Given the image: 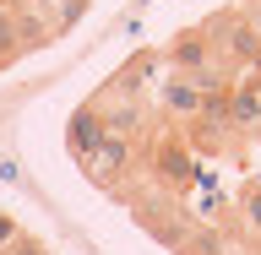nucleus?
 Here are the masks:
<instances>
[{"mask_svg":"<svg viewBox=\"0 0 261 255\" xmlns=\"http://www.w3.org/2000/svg\"><path fill=\"white\" fill-rule=\"evenodd\" d=\"M147 174H152V185H158L163 195H185L196 185V152L185 136H174V130H163L158 141H152V152H147Z\"/></svg>","mask_w":261,"mask_h":255,"instance_id":"f257e3e1","label":"nucleus"},{"mask_svg":"<svg viewBox=\"0 0 261 255\" xmlns=\"http://www.w3.org/2000/svg\"><path fill=\"white\" fill-rule=\"evenodd\" d=\"M163 60H169V71H179V76H196V71H207V65L218 60V49L207 44V27H179L174 38H169V49H163Z\"/></svg>","mask_w":261,"mask_h":255,"instance_id":"f03ea898","label":"nucleus"},{"mask_svg":"<svg viewBox=\"0 0 261 255\" xmlns=\"http://www.w3.org/2000/svg\"><path fill=\"white\" fill-rule=\"evenodd\" d=\"M228 125L240 130V136H256L261 130V71H245L228 87Z\"/></svg>","mask_w":261,"mask_h":255,"instance_id":"7ed1b4c3","label":"nucleus"},{"mask_svg":"<svg viewBox=\"0 0 261 255\" xmlns=\"http://www.w3.org/2000/svg\"><path fill=\"white\" fill-rule=\"evenodd\" d=\"M103 136H109V130H103V109H98V103H82V109L71 114V125H65V147H71L76 163L93 158L98 147H103Z\"/></svg>","mask_w":261,"mask_h":255,"instance_id":"20e7f679","label":"nucleus"},{"mask_svg":"<svg viewBox=\"0 0 261 255\" xmlns=\"http://www.w3.org/2000/svg\"><path fill=\"white\" fill-rule=\"evenodd\" d=\"M82 168H87V179H93L98 190H114V185H120V174L130 168V141H120V136H103V147H98V152L82 163Z\"/></svg>","mask_w":261,"mask_h":255,"instance_id":"39448f33","label":"nucleus"},{"mask_svg":"<svg viewBox=\"0 0 261 255\" xmlns=\"http://www.w3.org/2000/svg\"><path fill=\"white\" fill-rule=\"evenodd\" d=\"M158 98H163V114H169V120H185V125H191L196 114H201V87H196V76L169 71L163 87H158Z\"/></svg>","mask_w":261,"mask_h":255,"instance_id":"423d86ee","label":"nucleus"},{"mask_svg":"<svg viewBox=\"0 0 261 255\" xmlns=\"http://www.w3.org/2000/svg\"><path fill=\"white\" fill-rule=\"evenodd\" d=\"M114 93H120V103H114V109H103V130H109V136H120V141H136V130H142L136 93H125V87H114Z\"/></svg>","mask_w":261,"mask_h":255,"instance_id":"0eeeda50","label":"nucleus"},{"mask_svg":"<svg viewBox=\"0 0 261 255\" xmlns=\"http://www.w3.org/2000/svg\"><path fill=\"white\" fill-rule=\"evenodd\" d=\"M240 228H245L250 244L261 239V185H245L240 190Z\"/></svg>","mask_w":261,"mask_h":255,"instance_id":"6e6552de","label":"nucleus"},{"mask_svg":"<svg viewBox=\"0 0 261 255\" xmlns=\"http://www.w3.org/2000/svg\"><path fill=\"white\" fill-rule=\"evenodd\" d=\"M22 54V33H16V6H0V65Z\"/></svg>","mask_w":261,"mask_h":255,"instance_id":"1a4fd4ad","label":"nucleus"},{"mask_svg":"<svg viewBox=\"0 0 261 255\" xmlns=\"http://www.w3.org/2000/svg\"><path fill=\"white\" fill-rule=\"evenodd\" d=\"M16 239H22V228H16V217H6V212H0V250H11Z\"/></svg>","mask_w":261,"mask_h":255,"instance_id":"9d476101","label":"nucleus"},{"mask_svg":"<svg viewBox=\"0 0 261 255\" xmlns=\"http://www.w3.org/2000/svg\"><path fill=\"white\" fill-rule=\"evenodd\" d=\"M0 255H44V244H38V239H28V234H22V239H16L11 250H0Z\"/></svg>","mask_w":261,"mask_h":255,"instance_id":"9b49d317","label":"nucleus"},{"mask_svg":"<svg viewBox=\"0 0 261 255\" xmlns=\"http://www.w3.org/2000/svg\"><path fill=\"white\" fill-rule=\"evenodd\" d=\"M240 16H245V22H250V27L261 33V0H245V11H240Z\"/></svg>","mask_w":261,"mask_h":255,"instance_id":"f8f14e48","label":"nucleus"},{"mask_svg":"<svg viewBox=\"0 0 261 255\" xmlns=\"http://www.w3.org/2000/svg\"><path fill=\"white\" fill-rule=\"evenodd\" d=\"M6 6H11V0H6Z\"/></svg>","mask_w":261,"mask_h":255,"instance_id":"ddd939ff","label":"nucleus"}]
</instances>
